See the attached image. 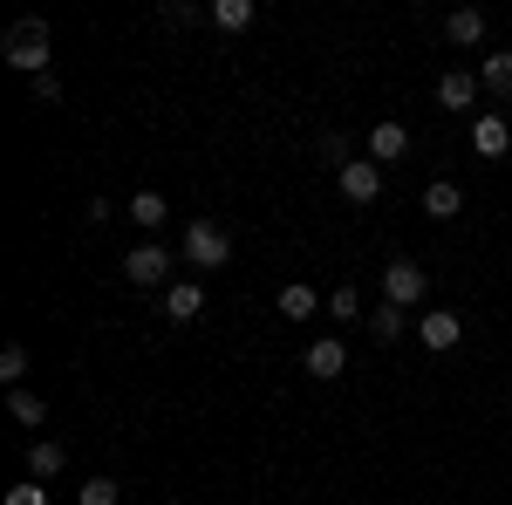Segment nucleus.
I'll return each mask as SVG.
<instances>
[{
  "mask_svg": "<svg viewBox=\"0 0 512 505\" xmlns=\"http://www.w3.org/2000/svg\"><path fill=\"white\" fill-rule=\"evenodd\" d=\"M280 314H287V321H308V314H315V287H308V280H287V287H280Z\"/></svg>",
  "mask_w": 512,
  "mask_h": 505,
  "instance_id": "18",
  "label": "nucleus"
},
{
  "mask_svg": "<svg viewBox=\"0 0 512 505\" xmlns=\"http://www.w3.org/2000/svg\"><path fill=\"white\" fill-rule=\"evenodd\" d=\"M212 28H226V35L253 28V0H212Z\"/></svg>",
  "mask_w": 512,
  "mask_h": 505,
  "instance_id": "17",
  "label": "nucleus"
},
{
  "mask_svg": "<svg viewBox=\"0 0 512 505\" xmlns=\"http://www.w3.org/2000/svg\"><path fill=\"white\" fill-rule=\"evenodd\" d=\"M403 328H410V321H403V308H390V301H376V308H369V335H376V342H396Z\"/></svg>",
  "mask_w": 512,
  "mask_h": 505,
  "instance_id": "19",
  "label": "nucleus"
},
{
  "mask_svg": "<svg viewBox=\"0 0 512 505\" xmlns=\"http://www.w3.org/2000/svg\"><path fill=\"white\" fill-rule=\"evenodd\" d=\"M315 151L328 157V164H335V171H349V164H355V157H349V137H335V130H328V137H321Z\"/></svg>",
  "mask_w": 512,
  "mask_h": 505,
  "instance_id": "24",
  "label": "nucleus"
},
{
  "mask_svg": "<svg viewBox=\"0 0 512 505\" xmlns=\"http://www.w3.org/2000/svg\"><path fill=\"white\" fill-rule=\"evenodd\" d=\"M7 410H14V424H28V430H41V417H48V403H41L35 389L21 383V389H7Z\"/></svg>",
  "mask_w": 512,
  "mask_h": 505,
  "instance_id": "16",
  "label": "nucleus"
},
{
  "mask_svg": "<svg viewBox=\"0 0 512 505\" xmlns=\"http://www.w3.org/2000/svg\"><path fill=\"white\" fill-rule=\"evenodd\" d=\"M458 205H465V192H458L451 178H431V185H424V212H431V219H458Z\"/></svg>",
  "mask_w": 512,
  "mask_h": 505,
  "instance_id": "15",
  "label": "nucleus"
},
{
  "mask_svg": "<svg viewBox=\"0 0 512 505\" xmlns=\"http://www.w3.org/2000/svg\"><path fill=\"white\" fill-rule=\"evenodd\" d=\"M301 369H308L315 383H335V376L349 369V349H342L335 335H321V342H308V355H301Z\"/></svg>",
  "mask_w": 512,
  "mask_h": 505,
  "instance_id": "6",
  "label": "nucleus"
},
{
  "mask_svg": "<svg viewBox=\"0 0 512 505\" xmlns=\"http://www.w3.org/2000/svg\"><path fill=\"white\" fill-rule=\"evenodd\" d=\"M205 14H212V7H192V0H171V7H164V21H178V28H192Z\"/></svg>",
  "mask_w": 512,
  "mask_h": 505,
  "instance_id": "26",
  "label": "nucleus"
},
{
  "mask_svg": "<svg viewBox=\"0 0 512 505\" xmlns=\"http://www.w3.org/2000/svg\"><path fill=\"white\" fill-rule=\"evenodd\" d=\"M28 96H35V110H48V103H62V82H55V76H35V82H28Z\"/></svg>",
  "mask_w": 512,
  "mask_h": 505,
  "instance_id": "25",
  "label": "nucleus"
},
{
  "mask_svg": "<svg viewBox=\"0 0 512 505\" xmlns=\"http://www.w3.org/2000/svg\"><path fill=\"white\" fill-rule=\"evenodd\" d=\"M185 260H192L198 273H219L233 260V233H226L219 219H192V226H185Z\"/></svg>",
  "mask_w": 512,
  "mask_h": 505,
  "instance_id": "1",
  "label": "nucleus"
},
{
  "mask_svg": "<svg viewBox=\"0 0 512 505\" xmlns=\"http://www.w3.org/2000/svg\"><path fill=\"white\" fill-rule=\"evenodd\" d=\"M7 62H14L28 82L48 76V21H21V28L7 35Z\"/></svg>",
  "mask_w": 512,
  "mask_h": 505,
  "instance_id": "2",
  "label": "nucleus"
},
{
  "mask_svg": "<svg viewBox=\"0 0 512 505\" xmlns=\"http://www.w3.org/2000/svg\"><path fill=\"white\" fill-rule=\"evenodd\" d=\"M130 219H137L144 233H158V226H164V198L158 192H137V198H130Z\"/></svg>",
  "mask_w": 512,
  "mask_h": 505,
  "instance_id": "20",
  "label": "nucleus"
},
{
  "mask_svg": "<svg viewBox=\"0 0 512 505\" xmlns=\"http://www.w3.org/2000/svg\"><path fill=\"white\" fill-rule=\"evenodd\" d=\"M472 151H478V157H506V151H512V123L485 110V117L472 123Z\"/></svg>",
  "mask_w": 512,
  "mask_h": 505,
  "instance_id": "8",
  "label": "nucleus"
},
{
  "mask_svg": "<svg viewBox=\"0 0 512 505\" xmlns=\"http://www.w3.org/2000/svg\"><path fill=\"white\" fill-rule=\"evenodd\" d=\"M198 308H205V287H198V280H171V287H164V314H171V321H192Z\"/></svg>",
  "mask_w": 512,
  "mask_h": 505,
  "instance_id": "12",
  "label": "nucleus"
},
{
  "mask_svg": "<svg viewBox=\"0 0 512 505\" xmlns=\"http://www.w3.org/2000/svg\"><path fill=\"white\" fill-rule=\"evenodd\" d=\"M164 273H171V253H164V246H137V253H123V280L144 287V294L164 287Z\"/></svg>",
  "mask_w": 512,
  "mask_h": 505,
  "instance_id": "4",
  "label": "nucleus"
},
{
  "mask_svg": "<svg viewBox=\"0 0 512 505\" xmlns=\"http://www.w3.org/2000/svg\"><path fill=\"white\" fill-rule=\"evenodd\" d=\"M410 151V130H403V123H376V130H369V164H396V157Z\"/></svg>",
  "mask_w": 512,
  "mask_h": 505,
  "instance_id": "10",
  "label": "nucleus"
},
{
  "mask_svg": "<svg viewBox=\"0 0 512 505\" xmlns=\"http://www.w3.org/2000/svg\"><path fill=\"white\" fill-rule=\"evenodd\" d=\"M123 492H117V478H89V485H82L76 492V505H117Z\"/></svg>",
  "mask_w": 512,
  "mask_h": 505,
  "instance_id": "22",
  "label": "nucleus"
},
{
  "mask_svg": "<svg viewBox=\"0 0 512 505\" xmlns=\"http://www.w3.org/2000/svg\"><path fill=\"white\" fill-rule=\"evenodd\" d=\"M437 103H444V110H472L478 103V76L472 69H444V76H437Z\"/></svg>",
  "mask_w": 512,
  "mask_h": 505,
  "instance_id": "9",
  "label": "nucleus"
},
{
  "mask_svg": "<svg viewBox=\"0 0 512 505\" xmlns=\"http://www.w3.org/2000/svg\"><path fill=\"white\" fill-rule=\"evenodd\" d=\"M7 505H48V485L28 478V485H14V492H7Z\"/></svg>",
  "mask_w": 512,
  "mask_h": 505,
  "instance_id": "27",
  "label": "nucleus"
},
{
  "mask_svg": "<svg viewBox=\"0 0 512 505\" xmlns=\"http://www.w3.org/2000/svg\"><path fill=\"white\" fill-rule=\"evenodd\" d=\"M171 505H178V499H171Z\"/></svg>",
  "mask_w": 512,
  "mask_h": 505,
  "instance_id": "28",
  "label": "nucleus"
},
{
  "mask_svg": "<svg viewBox=\"0 0 512 505\" xmlns=\"http://www.w3.org/2000/svg\"><path fill=\"white\" fill-rule=\"evenodd\" d=\"M417 335H424V349H458L465 321H458L451 308H424V314H417Z\"/></svg>",
  "mask_w": 512,
  "mask_h": 505,
  "instance_id": "7",
  "label": "nucleus"
},
{
  "mask_svg": "<svg viewBox=\"0 0 512 505\" xmlns=\"http://www.w3.org/2000/svg\"><path fill=\"white\" fill-rule=\"evenodd\" d=\"M444 35L458 41V48H478V41H485V7H458V14L444 21Z\"/></svg>",
  "mask_w": 512,
  "mask_h": 505,
  "instance_id": "14",
  "label": "nucleus"
},
{
  "mask_svg": "<svg viewBox=\"0 0 512 505\" xmlns=\"http://www.w3.org/2000/svg\"><path fill=\"white\" fill-rule=\"evenodd\" d=\"M21 376H28V349H21V342H7V349H0V383L21 389Z\"/></svg>",
  "mask_w": 512,
  "mask_h": 505,
  "instance_id": "21",
  "label": "nucleus"
},
{
  "mask_svg": "<svg viewBox=\"0 0 512 505\" xmlns=\"http://www.w3.org/2000/svg\"><path fill=\"white\" fill-rule=\"evenodd\" d=\"M383 301L390 308H424V267L417 260H390L383 267Z\"/></svg>",
  "mask_w": 512,
  "mask_h": 505,
  "instance_id": "3",
  "label": "nucleus"
},
{
  "mask_svg": "<svg viewBox=\"0 0 512 505\" xmlns=\"http://www.w3.org/2000/svg\"><path fill=\"white\" fill-rule=\"evenodd\" d=\"M335 178H342V198L349 205H376L383 198V164H369V157H355L349 171H335Z\"/></svg>",
  "mask_w": 512,
  "mask_h": 505,
  "instance_id": "5",
  "label": "nucleus"
},
{
  "mask_svg": "<svg viewBox=\"0 0 512 505\" xmlns=\"http://www.w3.org/2000/svg\"><path fill=\"white\" fill-rule=\"evenodd\" d=\"M62 465H69V451H62L55 437H35V444H28V478H41V485H48Z\"/></svg>",
  "mask_w": 512,
  "mask_h": 505,
  "instance_id": "13",
  "label": "nucleus"
},
{
  "mask_svg": "<svg viewBox=\"0 0 512 505\" xmlns=\"http://www.w3.org/2000/svg\"><path fill=\"white\" fill-rule=\"evenodd\" d=\"M328 314H335V321H355V314H362V294H355V287H335V294H328Z\"/></svg>",
  "mask_w": 512,
  "mask_h": 505,
  "instance_id": "23",
  "label": "nucleus"
},
{
  "mask_svg": "<svg viewBox=\"0 0 512 505\" xmlns=\"http://www.w3.org/2000/svg\"><path fill=\"white\" fill-rule=\"evenodd\" d=\"M478 89H492L499 103H512V48H499V55L478 62Z\"/></svg>",
  "mask_w": 512,
  "mask_h": 505,
  "instance_id": "11",
  "label": "nucleus"
}]
</instances>
